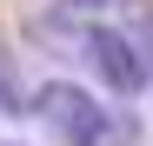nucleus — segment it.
<instances>
[{
  "instance_id": "f257e3e1",
  "label": "nucleus",
  "mask_w": 153,
  "mask_h": 146,
  "mask_svg": "<svg viewBox=\"0 0 153 146\" xmlns=\"http://www.w3.org/2000/svg\"><path fill=\"white\" fill-rule=\"evenodd\" d=\"M33 113H40V126L53 133L60 146H133L140 126H133V113H120V106H100L87 86H73V80H47L33 93Z\"/></svg>"
},
{
  "instance_id": "f03ea898",
  "label": "nucleus",
  "mask_w": 153,
  "mask_h": 146,
  "mask_svg": "<svg viewBox=\"0 0 153 146\" xmlns=\"http://www.w3.org/2000/svg\"><path fill=\"white\" fill-rule=\"evenodd\" d=\"M80 60L100 73V86H107V93H120V100H133V93L153 86L146 53H140L120 27H80Z\"/></svg>"
},
{
  "instance_id": "7ed1b4c3",
  "label": "nucleus",
  "mask_w": 153,
  "mask_h": 146,
  "mask_svg": "<svg viewBox=\"0 0 153 146\" xmlns=\"http://www.w3.org/2000/svg\"><path fill=\"white\" fill-rule=\"evenodd\" d=\"M146 73H153V20H146Z\"/></svg>"
},
{
  "instance_id": "20e7f679",
  "label": "nucleus",
  "mask_w": 153,
  "mask_h": 146,
  "mask_svg": "<svg viewBox=\"0 0 153 146\" xmlns=\"http://www.w3.org/2000/svg\"><path fill=\"white\" fill-rule=\"evenodd\" d=\"M7 146H13V139H7Z\"/></svg>"
}]
</instances>
